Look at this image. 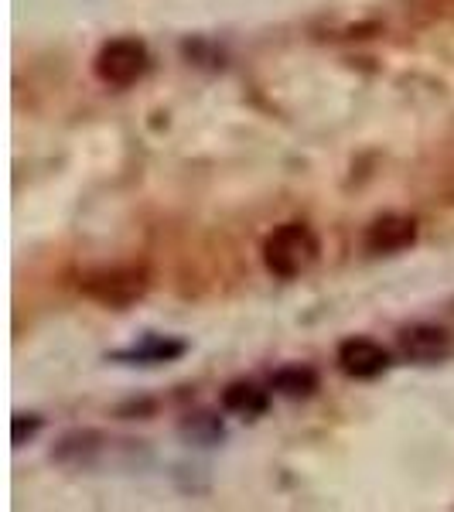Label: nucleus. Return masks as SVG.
<instances>
[{
  "label": "nucleus",
  "instance_id": "nucleus-6",
  "mask_svg": "<svg viewBox=\"0 0 454 512\" xmlns=\"http://www.w3.org/2000/svg\"><path fill=\"white\" fill-rule=\"evenodd\" d=\"M417 243V219L410 216H383L366 229V250L376 256L400 253Z\"/></svg>",
  "mask_w": 454,
  "mask_h": 512
},
{
  "label": "nucleus",
  "instance_id": "nucleus-4",
  "mask_svg": "<svg viewBox=\"0 0 454 512\" xmlns=\"http://www.w3.org/2000/svg\"><path fill=\"white\" fill-rule=\"evenodd\" d=\"M338 369L352 379H376L390 369V352L373 338H349L338 345Z\"/></svg>",
  "mask_w": 454,
  "mask_h": 512
},
{
  "label": "nucleus",
  "instance_id": "nucleus-2",
  "mask_svg": "<svg viewBox=\"0 0 454 512\" xmlns=\"http://www.w3.org/2000/svg\"><path fill=\"white\" fill-rule=\"evenodd\" d=\"M79 291L106 308H127L147 294V274L140 267H106L79 280Z\"/></svg>",
  "mask_w": 454,
  "mask_h": 512
},
{
  "label": "nucleus",
  "instance_id": "nucleus-5",
  "mask_svg": "<svg viewBox=\"0 0 454 512\" xmlns=\"http://www.w3.org/2000/svg\"><path fill=\"white\" fill-rule=\"evenodd\" d=\"M454 349V338L448 328L437 325H410L400 332V352L410 362H441Z\"/></svg>",
  "mask_w": 454,
  "mask_h": 512
},
{
  "label": "nucleus",
  "instance_id": "nucleus-7",
  "mask_svg": "<svg viewBox=\"0 0 454 512\" xmlns=\"http://www.w3.org/2000/svg\"><path fill=\"white\" fill-rule=\"evenodd\" d=\"M222 403H226V410H233V414L253 417L267 407V396H263V390H257L253 383H233L226 393H222Z\"/></svg>",
  "mask_w": 454,
  "mask_h": 512
},
{
  "label": "nucleus",
  "instance_id": "nucleus-3",
  "mask_svg": "<svg viewBox=\"0 0 454 512\" xmlns=\"http://www.w3.org/2000/svg\"><path fill=\"white\" fill-rule=\"evenodd\" d=\"M147 69H151V55H147L144 41L137 38H113L96 55V76L106 86H134Z\"/></svg>",
  "mask_w": 454,
  "mask_h": 512
},
{
  "label": "nucleus",
  "instance_id": "nucleus-8",
  "mask_svg": "<svg viewBox=\"0 0 454 512\" xmlns=\"http://www.w3.org/2000/svg\"><path fill=\"white\" fill-rule=\"evenodd\" d=\"M274 386L287 396H308L318 386V379L311 369H280L274 376Z\"/></svg>",
  "mask_w": 454,
  "mask_h": 512
},
{
  "label": "nucleus",
  "instance_id": "nucleus-1",
  "mask_svg": "<svg viewBox=\"0 0 454 512\" xmlns=\"http://www.w3.org/2000/svg\"><path fill=\"white\" fill-rule=\"evenodd\" d=\"M318 253L321 243L315 229L304 226V222H284V226H277L274 233L263 239V263L280 280L301 277L318 260Z\"/></svg>",
  "mask_w": 454,
  "mask_h": 512
}]
</instances>
